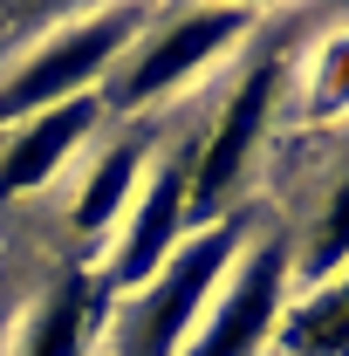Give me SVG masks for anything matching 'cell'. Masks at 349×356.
I'll use <instances>...</instances> for the list:
<instances>
[{
	"label": "cell",
	"instance_id": "cell-1",
	"mask_svg": "<svg viewBox=\"0 0 349 356\" xmlns=\"http://www.w3.org/2000/svg\"><path fill=\"white\" fill-rule=\"evenodd\" d=\"M240 240H247L240 220H219L213 233L185 240L165 261V274L144 288V302L131 315V336H124V356H185V343H192V329H199V315H206V302L219 288V274L240 254Z\"/></svg>",
	"mask_w": 349,
	"mask_h": 356
},
{
	"label": "cell",
	"instance_id": "cell-2",
	"mask_svg": "<svg viewBox=\"0 0 349 356\" xmlns=\"http://www.w3.org/2000/svg\"><path fill=\"white\" fill-rule=\"evenodd\" d=\"M144 28V14L137 7H117V14H89L76 28H62L55 42H42L28 62H21V76L0 89V117H42L55 103H69V96H89V83L103 76V62H117L131 35Z\"/></svg>",
	"mask_w": 349,
	"mask_h": 356
},
{
	"label": "cell",
	"instance_id": "cell-3",
	"mask_svg": "<svg viewBox=\"0 0 349 356\" xmlns=\"http://www.w3.org/2000/svg\"><path fill=\"white\" fill-rule=\"evenodd\" d=\"M281 302H288V240L274 233V240H254V254L233 267L226 295L206 302L185 356H261V343L281 322Z\"/></svg>",
	"mask_w": 349,
	"mask_h": 356
},
{
	"label": "cell",
	"instance_id": "cell-4",
	"mask_svg": "<svg viewBox=\"0 0 349 356\" xmlns=\"http://www.w3.org/2000/svg\"><path fill=\"white\" fill-rule=\"evenodd\" d=\"M274 96H281V69L261 62L247 83L226 96V110H219L213 137H206V151L192 158V185H185V220H213L219 199H233V185L247 178V158H254V144H261L267 117H274Z\"/></svg>",
	"mask_w": 349,
	"mask_h": 356
},
{
	"label": "cell",
	"instance_id": "cell-5",
	"mask_svg": "<svg viewBox=\"0 0 349 356\" xmlns=\"http://www.w3.org/2000/svg\"><path fill=\"white\" fill-rule=\"evenodd\" d=\"M247 28H254V14H240V7H233V14H185V21H172V28L131 62L124 103H151V96H165V89L192 83V76H199L206 62H219Z\"/></svg>",
	"mask_w": 349,
	"mask_h": 356
},
{
	"label": "cell",
	"instance_id": "cell-6",
	"mask_svg": "<svg viewBox=\"0 0 349 356\" xmlns=\"http://www.w3.org/2000/svg\"><path fill=\"white\" fill-rule=\"evenodd\" d=\"M185 185H192V158H172L144 185L131 226H124V247H117V261L103 274L110 288H144V281L165 274V261L178 254V226H185Z\"/></svg>",
	"mask_w": 349,
	"mask_h": 356
},
{
	"label": "cell",
	"instance_id": "cell-7",
	"mask_svg": "<svg viewBox=\"0 0 349 356\" xmlns=\"http://www.w3.org/2000/svg\"><path fill=\"white\" fill-rule=\"evenodd\" d=\"M96 117H103L96 89H89V96H69V103H55V110H42V117H28V131L14 137L7 158H0V192H7V199L42 192L48 178L69 165V151L96 131Z\"/></svg>",
	"mask_w": 349,
	"mask_h": 356
},
{
	"label": "cell",
	"instance_id": "cell-8",
	"mask_svg": "<svg viewBox=\"0 0 349 356\" xmlns=\"http://www.w3.org/2000/svg\"><path fill=\"white\" fill-rule=\"evenodd\" d=\"M274 329L295 356H349V267L315 281L295 309H281Z\"/></svg>",
	"mask_w": 349,
	"mask_h": 356
},
{
	"label": "cell",
	"instance_id": "cell-9",
	"mask_svg": "<svg viewBox=\"0 0 349 356\" xmlns=\"http://www.w3.org/2000/svg\"><path fill=\"white\" fill-rule=\"evenodd\" d=\"M89 295H96V274L89 267H62L55 288L42 295V309L28 322V343L21 356H83V329H89Z\"/></svg>",
	"mask_w": 349,
	"mask_h": 356
},
{
	"label": "cell",
	"instance_id": "cell-10",
	"mask_svg": "<svg viewBox=\"0 0 349 356\" xmlns=\"http://www.w3.org/2000/svg\"><path fill=\"white\" fill-rule=\"evenodd\" d=\"M137 165H144V144H117L96 172H89L83 185V199H76V233H110V226L124 220V206H131V192H137Z\"/></svg>",
	"mask_w": 349,
	"mask_h": 356
},
{
	"label": "cell",
	"instance_id": "cell-11",
	"mask_svg": "<svg viewBox=\"0 0 349 356\" xmlns=\"http://www.w3.org/2000/svg\"><path fill=\"white\" fill-rule=\"evenodd\" d=\"M308 117L315 124L349 117V28L329 35V42L315 48V62H308Z\"/></svg>",
	"mask_w": 349,
	"mask_h": 356
},
{
	"label": "cell",
	"instance_id": "cell-12",
	"mask_svg": "<svg viewBox=\"0 0 349 356\" xmlns=\"http://www.w3.org/2000/svg\"><path fill=\"white\" fill-rule=\"evenodd\" d=\"M343 267H349V178L336 185V199L322 206V226H315V240H308V254H302L308 281H329Z\"/></svg>",
	"mask_w": 349,
	"mask_h": 356
}]
</instances>
